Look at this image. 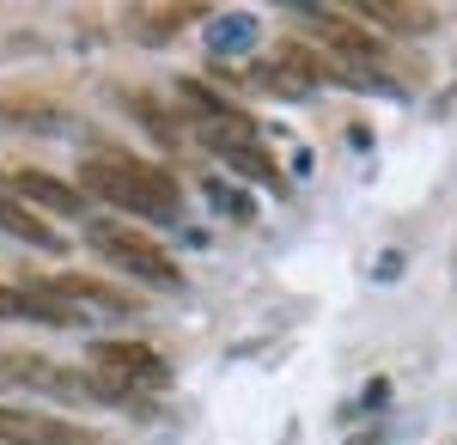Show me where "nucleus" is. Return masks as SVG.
Here are the masks:
<instances>
[{
    "instance_id": "obj_4",
    "label": "nucleus",
    "mask_w": 457,
    "mask_h": 445,
    "mask_svg": "<svg viewBox=\"0 0 457 445\" xmlns=\"http://www.w3.org/2000/svg\"><path fill=\"white\" fill-rule=\"evenodd\" d=\"M305 19H317V31H323V43L336 49V55H348L353 68H378L390 55V43L372 25H360L353 13H342V6H305Z\"/></svg>"
},
{
    "instance_id": "obj_6",
    "label": "nucleus",
    "mask_w": 457,
    "mask_h": 445,
    "mask_svg": "<svg viewBox=\"0 0 457 445\" xmlns=\"http://www.w3.org/2000/svg\"><path fill=\"white\" fill-rule=\"evenodd\" d=\"M0 384H31V390L68 397V403L86 397V378L55 366V360H43V354H31V348H0Z\"/></svg>"
},
{
    "instance_id": "obj_11",
    "label": "nucleus",
    "mask_w": 457,
    "mask_h": 445,
    "mask_svg": "<svg viewBox=\"0 0 457 445\" xmlns=\"http://www.w3.org/2000/svg\"><path fill=\"white\" fill-rule=\"evenodd\" d=\"M116 98H122V110H129V116H135V122H141V129L159 140V147H183V140H189V122L177 116L171 104L146 98V92H116Z\"/></svg>"
},
{
    "instance_id": "obj_3",
    "label": "nucleus",
    "mask_w": 457,
    "mask_h": 445,
    "mask_svg": "<svg viewBox=\"0 0 457 445\" xmlns=\"http://www.w3.org/2000/svg\"><path fill=\"white\" fill-rule=\"evenodd\" d=\"M0 317H12V323H49V330H92V311H79L73 299H62L49 281L0 287Z\"/></svg>"
},
{
    "instance_id": "obj_2",
    "label": "nucleus",
    "mask_w": 457,
    "mask_h": 445,
    "mask_svg": "<svg viewBox=\"0 0 457 445\" xmlns=\"http://www.w3.org/2000/svg\"><path fill=\"white\" fill-rule=\"evenodd\" d=\"M86 244L104 256L110 269H122L129 281H146V287H159V293H177V287H183V269H177V263H171V256H165L153 239L129 232V226L92 220V226H86Z\"/></svg>"
},
{
    "instance_id": "obj_7",
    "label": "nucleus",
    "mask_w": 457,
    "mask_h": 445,
    "mask_svg": "<svg viewBox=\"0 0 457 445\" xmlns=\"http://www.w3.org/2000/svg\"><path fill=\"white\" fill-rule=\"evenodd\" d=\"M202 135V147H208L213 159L226 165V172H245L250 183H269V189H287L281 165H275V153H262L256 140H232V135H213V129H195Z\"/></svg>"
},
{
    "instance_id": "obj_18",
    "label": "nucleus",
    "mask_w": 457,
    "mask_h": 445,
    "mask_svg": "<svg viewBox=\"0 0 457 445\" xmlns=\"http://www.w3.org/2000/svg\"><path fill=\"white\" fill-rule=\"evenodd\" d=\"M0 196H6V183H0Z\"/></svg>"
},
{
    "instance_id": "obj_1",
    "label": "nucleus",
    "mask_w": 457,
    "mask_h": 445,
    "mask_svg": "<svg viewBox=\"0 0 457 445\" xmlns=\"http://www.w3.org/2000/svg\"><path fill=\"white\" fill-rule=\"evenodd\" d=\"M79 189L98 196V202H110V207H129V214H141V220H177V214H183L177 177L159 172V165H146V159H135V153H92V159L79 165Z\"/></svg>"
},
{
    "instance_id": "obj_5",
    "label": "nucleus",
    "mask_w": 457,
    "mask_h": 445,
    "mask_svg": "<svg viewBox=\"0 0 457 445\" xmlns=\"http://www.w3.org/2000/svg\"><path fill=\"white\" fill-rule=\"evenodd\" d=\"M92 366L110 378H122V384H135V390H165L171 384V366L153 354L146 342H92Z\"/></svg>"
},
{
    "instance_id": "obj_10",
    "label": "nucleus",
    "mask_w": 457,
    "mask_h": 445,
    "mask_svg": "<svg viewBox=\"0 0 457 445\" xmlns=\"http://www.w3.org/2000/svg\"><path fill=\"white\" fill-rule=\"evenodd\" d=\"M12 189H19L25 202L49 207V214H73V220L86 214V202H92L86 189H73V183H62V177H49V172H19V177H12Z\"/></svg>"
},
{
    "instance_id": "obj_9",
    "label": "nucleus",
    "mask_w": 457,
    "mask_h": 445,
    "mask_svg": "<svg viewBox=\"0 0 457 445\" xmlns=\"http://www.w3.org/2000/svg\"><path fill=\"white\" fill-rule=\"evenodd\" d=\"M62 299H73V306L86 311V306H98V311H116V317H129V311H141L122 287H110V281H92V274H43Z\"/></svg>"
},
{
    "instance_id": "obj_16",
    "label": "nucleus",
    "mask_w": 457,
    "mask_h": 445,
    "mask_svg": "<svg viewBox=\"0 0 457 445\" xmlns=\"http://www.w3.org/2000/svg\"><path fill=\"white\" fill-rule=\"evenodd\" d=\"M208 202L220 207V214H232V220H250L256 207H250V196H238L232 183H208Z\"/></svg>"
},
{
    "instance_id": "obj_12",
    "label": "nucleus",
    "mask_w": 457,
    "mask_h": 445,
    "mask_svg": "<svg viewBox=\"0 0 457 445\" xmlns=\"http://www.w3.org/2000/svg\"><path fill=\"white\" fill-rule=\"evenodd\" d=\"M0 122H19V129H43V135H62L68 129V110L49 98H0Z\"/></svg>"
},
{
    "instance_id": "obj_15",
    "label": "nucleus",
    "mask_w": 457,
    "mask_h": 445,
    "mask_svg": "<svg viewBox=\"0 0 457 445\" xmlns=\"http://www.w3.org/2000/svg\"><path fill=\"white\" fill-rule=\"evenodd\" d=\"M250 37H256V19H250V13H226V19H213V49H220V55L250 49Z\"/></svg>"
},
{
    "instance_id": "obj_8",
    "label": "nucleus",
    "mask_w": 457,
    "mask_h": 445,
    "mask_svg": "<svg viewBox=\"0 0 457 445\" xmlns=\"http://www.w3.org/2000/svg\"><path fill=\"white\" fill-rule=\"evenodd\" d=\"M195 19H208V6H195V0H165V6H135L129 13V31H135V43H171L183 25H195Z\"/></svg>"
},
{
    "instance_id": "obj_13",
    "label": "nucleus",
    "mask_w": 457,
    "mask_h": 445,
    "mask_svg": "<svg viewBox=\"0 0 457 445\" xmlns=\"http://www.w3.org/2000/svg\"><path fill=\"white\" fill-rule=\"evenodd\" d=\"M0 226H6L12 239L37 244V250H68V239H62V232H49V226L37 220L31 207H19V202H12V196H0Z\"/></svg>"
},
{
    "instance_id": "obj_17",
    "label": "nucleus",
    "mask_w": 457,
    "mask_h": 445,
    "mask_svg": "<svg viewBox=\"0 0 457 445\" xmlns=\"http://www.w3.org/2000/svg\"><path fill=\"white\" fill-rule=\"evenodd\" d=\"M43 445H104L92 427H73V421H55L49 415V433H43Z\"/></svg>"
},
{
    "instance_id": "obj_14",
    "label": "nucleus",
    "mask_w": 457,
    "mask_h": 445,
    "mask_svg": "<svg viewBox=\"0 0 457 445\" xmlns=\"http://www.w3.org/2000/svg\"><path fill=\"white\" fill-rule=\"evenodd\" d=\"M43 433H49V415L0 403V445H43Z\"/></svg>"
}]
</instances>
